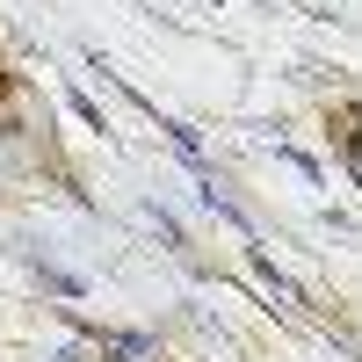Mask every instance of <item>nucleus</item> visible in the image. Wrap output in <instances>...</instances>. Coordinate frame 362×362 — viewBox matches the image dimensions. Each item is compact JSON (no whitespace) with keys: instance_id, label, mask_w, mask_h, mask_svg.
<instances>
[{"instance_id":"obj_1","label":"nucleus","mask_w":362,"mask_h":362,"mask_svg":"<svg viewBox=\"0 0 362 362\" xmlns=\"http://www.w3.org/2000/svg\"><path fill=\"white\" fill-rule=\"evenodd\" d=\"M15 254L37 268V290H44V297H66V305H80V297H87V276H73V268H51L37 247H15Z\"/></svg>"},{"instance_id":"obj_2","label":"nucleus","mask_w":362,"mask_h":362,"mask_svg":"<svg viewBox=\"0 0 362 362\" xmlns=\"http://www.w3.org/2000/svg\"><path fill=\"white\" fill-rule=\"evenodd\" d=\"M58 95H66V109L80 116V124H87V131H102V138H116V116H109V109H102L95 95H87V87H80V80H66V87H58Z\"/></svg>"},{"instance_id":"obj_3","label":"nucleus","mask_w":362,"mask_h":362,"mask_svg":"<svg viewBox=\"0 0 362 362\" xmlns=\"http://www.w3.org/2000/svg\"><path fill=\"white\" fill-rule=\"evenodd\" d=\"M326 124H334V145H341V167H348V181H355V167H362V145H355V102L326 109Z\"/></svg>"},{"instance_id":"obj_4","label":"nucleus","mask_w":362,"mask_h":362,"mask_svg":"<svg viewBox=\"0 0 362 362\" xmlns=\"http://www.w3.org/2000/svg\"><path fill=\"white\" fill-rule=\"evenodd\" d=\"M276 160H290L297 174H305V181H312V189H326V167H319V160L305 153V145H290V138H276Z\"/></svg>"}]
</instances>
